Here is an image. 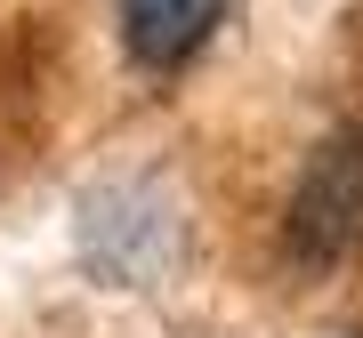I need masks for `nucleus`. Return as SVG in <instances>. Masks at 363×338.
<instances>
[{"mask_svg": "<svg viewBox=\"0 0 363 338\" xmlns=\"http://www.w3.org/2000/svg\"><path fill=\"white\" fill-rule=\"evenodd\" d=\"M355 234H363V129H339L331 145H315L307 169H298V194H291L283 242L298 250V258L331 266Z\"/></svg>", "mask_w": 363, "mask_h": 338, "instance_id": "1", "label": "nucleus"}, {"mask_svg": "<svg viewBox=\"0 0 363 338\" xmlns=\"http://www.w3.org/2000/svg\"><path fill=\"white\" fill-rule=\"evenodd\" d=\"M218 16H226V0H121V40H130L138 65L169 73L218 33Z\"/></svg>", "mask_w": 363, "mask_h": 338, "instance_id": "2", "label": "nucleus"}, {"mask_svg": "<svg viewBox=\"0 0 363 338\" xmlns=\"http://www.w3.org/2000/svg\"><path fill=\"white\" fill-rule=\"evenodd\" d=\"M355 338H363V330H355Z\"/></svg>", "mask_w": 363, "mask_h": 338, "instance_id": "3", "label": "nucleus"}]
</instances>
